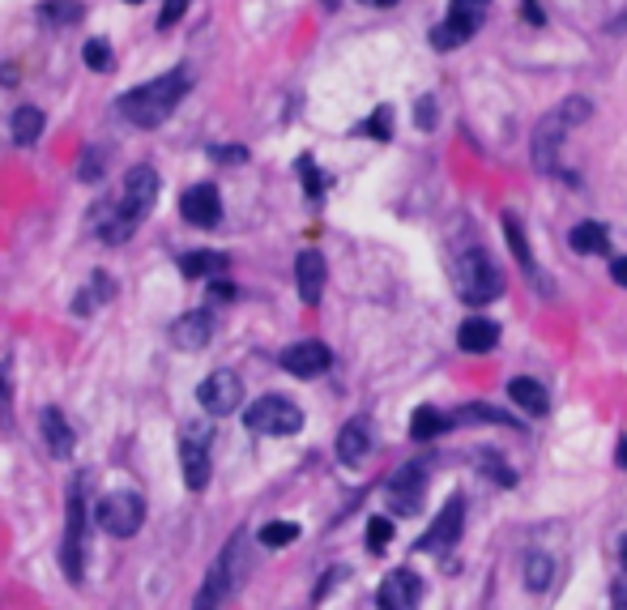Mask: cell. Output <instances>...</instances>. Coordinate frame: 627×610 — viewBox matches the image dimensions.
Listing matches in <instances>:
<instances>
[{
  "mask_svg": "<svg viewBox=\"0 0 627 610\" xmlns=\"http://www.w3.org/2000/svg\"><path fill=\"white\" fill-rule=\"evenodd\" d=\"M158 201V171L150 163H137L128 167L124 175V188L116 201H103L94 214V231H99L103 244H128V239L137 235V227L150 218Z\"/></svg>",
  "mask_w": 627,
  "mask_h": 610,
  "instance_id": "1",
  "label": "cell"
},
{
  "mask_svg": "<svg viewBox=\"0 0 627 610\" xmlns=\"http://www.w3.org/2000/svg\"><path fill=\"white\" fill-rule=\"evenodd\" d=\"M525 18L534 22V26H542L546 18H542V9H538V0H525Z\"/></svg>",
  "mask_w": 627,
  "mask_h": 610,
  "instance_id": "44",
  "label": "cell"
},
{
  "mask_svg": "<svg viewBox=\"0 0 627 610\" xmlns=\"http://www.w3.org/2000/svg\"><path fill=\"white\" fill-rule=\"evenodd\" d=\"M9 414H13V393H9L5 367H0V427H9Z\"/></svg>",
  "mask_w": 627,
  "mask_h": 610,
  "instance_id": "41",
  "label": "cell"
},
{
  "mask_svg": "<svg viewBox=\"0 0 627 610\" xmlns=\"http://www.w3.org/2000/svg\"><path fill=\"white\" fill-rule=\"evenodd\" d=\"M43 111L39 107H18L13 111V124H9V133H13V146H35V141L43 137Z\"/></svg>",
  "mask_w": 627,
  "mask_h": 610,
  "instance_id": "23",
  "label": "cell"
},
{
  "mask_svg": "<svg viewBox=\"0 0 627 610\" xmlns=\"http://www.w3.org/2000/svg\"><path fill=\"white\" fill-rule=\"evenodd\" d=\"M244 542H248V534H235L227 547H222V555L214 559V568H209L205 585H201V593H197V606H222V602H227L231 593L239 589V581H244V572H248Z\"/></svg>",
  "mask_w": 627,
  "mask_h": 610,
  "instance_id": "6",
  "label": "cell"
},
{
  "mask_svg": "<svg viewBox=\"0 0 627 610\" xmlns=\"http://www.w3.org/2000/svg\"><path fill=\"white\" fill-rule=\"evenodd\" d=\"M39 427H43V440H47V453L52 457H73V448H77V436H73V427H69V419L56 410V406H47L43 410V419H39Z\"/></svg>",
  "mask_w": 627,
  "mask_h": 610,
  "instance_id": "19",
  "label": "cell"
},
{
  "mask_svg": "<svg viewBox=\"0 0 627 610\" xmlns=\"http://www.w3.org/2000/svg\"><path fill=\"white\" fill-rule=\"evenodd\" d=\"M619 465H627V440H619Z\"/></svg>",
  "mask_w": 627,
  "mask_h": 610,
  "instance_id": "48",
  "label": "cell"
},
{
  "mask_svg": "<svg viewBox=\"0 0 627 610\" xmlns=\"http://www.w3.org/2000/svg\"><path fill=\"white\" fill-rule=\"evenodd\" d=\"M111 295H116V286H111V278H107V274H94V278H90V286H86V291H82V295H77V303H73V312H77V316H86L90 308H99V303H107Z\"/></svg>",
  "mask_w": 627,
  "mask_h": 610,
  "instance_id": "29",
  "label": "cell"
},
{
  "mask_svg": "<svg viewBox=\"0 0 627 610\" xmlns=\"http://www.w3.org/2000/svg\"><path fill=\"white\" fill-rule=\"evenodd\" d=\"M393 542V521L389 517H372L367 521V551H384Z\"/></svg>",
  "mask_w": 627,
  "mask_h": 610,
  "instance_id": "37",
  "label": "cell"
},
{
  "mask_svg": "<svg viewBox=\"0 0 627 610\" xmlns=\"http://www.w3.org/2000/svg\"><path fill=\"white\" fill-rule=\"evenodd\" d=\"M325 278H329V269H325V256H320L316 248L295 256V291L308 308H316L320 295H325Z\"/></svg>",
  "mask_w": 627,
  "mask_h": 610,
  "instance_id": "15",
  "label": "cell"
},
{
  "mask_svg": "<svg viewBox=\"0 0 627 610\" xmlns=\"http://www.w3.org/2000/svg\"><path fill=\"white\" fill-rule=\"evenodd\" d=\"M453 291H457V299L482 308V303H491V299L504 295V274L482 248H465L453 261Z\"/></svg>",
  "mask_w": 627,
  "mask_h": 610,
  "instance_id": "4",
  "label": "cell"
},
{
  "mask_svg": "<svg viewBox=\"0 0 627 610\" xmlns=\"http://www.w3.org/2000/svg\"><path fill=\"white\" fill-rule=\"evenodd\" d=\"M487 9H491V0H448V13H457V18L474 22V26H482Z\"/></svg>",
  "mask_w": 627,
  "mask_h": 610,
  "instance_id": "36",
  "label": "cell"
},
{
  "mask_svg": "<svg viewBox=\"0 0 627 610\" xmlns=\"http://www.w3.org/2000/svg\"><path fill=\"white\" fill-rule=\"evenodd\" d=\"M610 278L619 286H627V256H615V261H610Z\"/></svg>",
  "mask_w": 627,
  "mask_h": 610,
  "instance_id": "43",
  "label": "cell"
},
{
  "mask_svg": "<svg viewBox=\"0 0 627 610\" xmlns=\"http://www.w3.org/2000/svg\"><path fill=\"white\" fill-rule=\"evenodd\" d=\"M474 22H465V18H457V13H448V18L431 30V43H436V52H453V47H461L465 39L474 35Z\"/></svg>",
  "mask_w": 627,
  "mask_h": 610,
  "instance_id": "24",
  "label": "cell"
},
{
  "mask_svg": "<svg viewBox=\"0 0 627 610\" xmlns=\"http://www.w3.org/2000/svg\"><path fill=\"white\" fill-rule=\"evenodd\" d=\"M444 427H448V419H440L436 406H418V410L410 414V436H414V440H431V436H440Z\"/></svg>",
  "mask_w": 627,
  "mask_h": 610,
  "instance_id": "30",
  "label": "cell"
},
{
  "mask_svg": "<svg viewBox=\"0 0 627 610\" xmlns=\"http://www.w3.org/2000/svg\"><path fill=\"white\" fill-rule=\"evenodd\" d=\"M615 606H627V589H623V585L615 589Z\"/></svg>",
  "mask_w": 627,
  "mask_h": 610,
  "instance_id": "46",
  "label": "cell"
},
{
  "mask_svg": "<svg viewBox=\"0 0 627 610\" xmlns=\"http://www.w3.org/2000/svg\"><path fill=\"white\" fill-rule=\"evenodd\" d=\"M188 90H192V77L180 64V69H171V73L154 77V82H146V86H133L128 94H120L116 111L137 128H158L163 120H171V111L184 103Z\"/></svg>",
  "mask_w": 627,
  "mask_h": 610,
  "instance_id": "2",
  "label": "cell"
},
{
  "mask_svg": "<svg viewBox=\"0 0 627 610\" xmlns=\"http://www.w3.org/2000/svg\"><path fill=\"white\" fill-rule=\"evenodd\" d=\"M619 559H623V572H627V538L619 542Z\"/></svg>",
  "mask_w": 627,
  "mask_h": 610,
  "instance_id": "47",
  "label": "cell"
},
{
  "mask_svg": "<svg viewBox=\"0 0 627 610\" xmlns=\"http://www.w3.org/2000/svg\"><path fill=\"white\" fill-rule=\"evenodd\" d=\"M209 154H214L218 163H244V158H248V150H244V146H231V150H227V146H214Z\"/></svg>",
  "mask_w": 627,
  "mask_h": 610,
  "instance_id": "42",
  "label": "cell"
},
{
  "mask_svg": "<svg viewBox=\"0 0 627 610\" xmlns=\"http://www.w3.org/2000/svg\"><path fill=\"white\" fill-rule=\"evenodd\" d=\"M461 529H465V500H461V495H453V500L440 508V517L431 521L427 534L414 542V551H453L457 538H461Z\"/></svg>",
  "mask_w": 627,
  "mask_h": 610,
  "instance_id": "11",
  "label": "cell"
},
{
  "mask_svg": "<svg viewBox=\"0 0 627 610\" xmlns=\"http://www.w3.org/2000/svg\"><path fill=\"white\" fill-rule=\"evenodd\" d=\"M128 5H141V0H128Z\"/></svg>",
  "mask_w": 627,
  "mask_h": 610,
  "instance_id": "49",
  "label": "cell"
},
{
  "mask_svg": "<svg viewBox=\"0 0 627 610\" xmlns=\"http://www.w3.org/2000/svg\"><path fill=\"white\" fill-rule=\"evenodd\" d=\"M376 602L384 610H410V606H418V602H423V576L410 572V568H393L380 581Z\"/></svg>",
  "mask_w": 627,
  "mask_h": 610,
  "instance_id": "13",
  "label": "cell"
},
{
  "mask_svg": "<svg viewBox=\"0 0 627 610\" xmlns=\"http://www.w3.org/2000/svg\"><path fill=\"white\" fill-rule=\"evenodd\" d=\"M82 18H86L82 0H43L39 5V22H47V26H77Z\"/></svg>",
  "mask_w": 627,
  "mask_h": 610,
  "instance_id": "26",
  "label": "cell"
},
{
  "mask_svg": "<svg viewBox=\"0 0 627 610\" xmlns=\"http://www.w3.org/2000/svg\"><path fill=\"white\" fill-rule=\"evenodd\" d=\"M197 401L205 414H214V419H222V414L239 410V401H244V380H239L235 372H209L201 384H197Z\"/></svg>",
  "mask_w": 627,
  "mask_h": 610,
  "instance_id": "10",
  "label": "cell"
},
{
  "mask_svg": "<svg viewBox=\"0 0 627 610\" xmlns=\"http://www.w3.org/2000/svg\"><path fill=\"white\" fill-rule=\"evenodd\" d=\"M589 111H593L589 99L572 94V99H564L555 111H546V116L538 120L534 141H529V154H534V167H538L542 175H551V171L559 167V146H564V137L589 116Z\"/></svg>",
  "mask_w": 627,
  "mask_h": 610,
  "instance_id": "3",
  "label": "cell"
},
{
  "mask_svg": "<svg viewBox=\"0 0 627 610\" xmlns=\"http://www.w3.org/2000/svg\"><path fill=\"white\" fill-rule=\"evenodd\" d=\"M414 124H418V128H436V99H431V94H423V99H418Z\"/></svg>",
  "mask_w": 627,
  "mask_h": 610,
  "instance_id": "40",
  "label": "cell"
},
{
  "mask_svg": "<svg viewBox=\"0 0 627 610\" xmlns=\"http://www.w3.org/2000/svg\"><path fill=\"white\" fill-rule=\"evenodd\" d=\"M572 248L581 256H606L610 252V235L606 227H598V222H581V227H572Z\"/></svg>",
  "mask_w": 627,
  "mask_h": 610,
  "instance_id": "25",
  "label": "cell"
},
{
  "mask_svg": "<svg viewBox=\"0 0 627 610\" xmlns=\"http://www.w3.org/2000/svg\"><path fill=\"white\" fill-rule=\"evenodd\" d=\"M457 346L465 350V355H491L495 346H500V325L487 316H470V320H461V329H457Z\"/></svg>",
  "mask_w": 627,
  "mask_h": 610,
  "instance_id": "18",
  "label": "cell"
},
{
  "mask_svg": "<svg viewBox=\"0 0 627 610\" xmlns=\"http://www.w3.org/2000/svg\"><path fill=\"white\" fill-rule=\"evenodd\" d=\"M359 5H372V9H393L397 0H359Z\"/></svg>",
  "mask_w": 627,
  "mask_h": 610,
  "instance_id": "45",
  "label": "cell"
},
{
  "mask_svg": "<svg viewBox=\"0 0 627 610\" xmlns=\"http://www.w3.org/2000/svg\"><path fill=\"white\" fill-rule=\"evenodd\" d=\"M508 397L517 401V406L525 414H534V419H542L546 410H551V397H546V389L538 380H529V376H517V380H508Z\"/></svg>",
  "mask_w": 627,
  "mask_h": 610,
  "instance_id": "22",
  "label": "cell"
},
{
  "mask_svg": "<svg viewBox=\"0 0 627 610\" xmlns=\"http://www.w3.org/2000/svg\"><path fill=\"white\" fill-rule=\"evenodd\" d=\"M244 423H248V431H256V436H295V431H303V410L295 401L269 393L261 401H252Z\"/></svg>",
  "mask_w": 627,
  "mask_h": 610,
  "instance_id": "8",
  "label": "cell"
},
{
  "mask_svg": "<svg viewBox=\"0 0 627 610\" xmlns=\"http://www.w3.org/2000/svg\"><path fill=\"white\" fill-rule=\"evenodd\" d=\"M295 538H299V525L295 521H269L261 529V547H291Z\"/></svg>",
  "mask_w": 627,
  "mask_h": 610,
  "instance_id": "32",
  "label": "cell"
},
{
  "mask_svg": "<svg viewBox=\"0 0 627 610\" xmlns=\"http://www.w3.org/2000/svg\"><path fill=\"white\" fill-rule=\"evenodd\" d=\"M94 521L111 538H133L141 521H146V500L137 491H107L99 508H94Z\"/></svg>",
  "mask_w": 627,
  "mask_h": 610,
  "instance_id": "7",
  "label": "cell"
},
{
  "mask_svg": "<svg viewBox=\"0 0 627 610\" xmlns=\"http://www.w3.org/2000/svg\"><path fill=\"white\" fill-rule=\"evenodd\" d=\"M184 9H188V0H163V9H158V30H171L184 18Z\"/></svg>",
  "mask_w": 627,
  "mask_h": 610,
  "instance_id": "39",
  "label": "cell"
},
{
  "mask_svg": "<svg viewBox=\"0 0 627 610\" xmlns=\"http://www.w3.org/2000/svg\"><path fill=\"white\" fill-rule=\"evenodd\" d=\"M180 214H184L188 227L214 231L218 222H222V197H218V188H214V184H192V188H184Z\"/></svg>",
  "mask_w": 627,
  "mask_h": 610,
  "instance_id": "12",
  "label": "cell"
},
{
  "mask_svg": "<svg viewBox=\"0 0 627 610\" xmlns=\"http://www.w3.org/2000/svg\"><path fill=\"white\" fill-rule=\"evenodd\" d=\"M453 423H504V427H517V419H508V414L495 410V406H465Z\"/></svg>",
  "mask_w": 627,
  "mask_h": 610,
  "instance_id": "33",
  "label": "cell"
},
{
  "mask_svg": "<svg viewBox=\"0 0 627 610\" xmlns=\"http://www.w3.org/2000/svg\"><path fill=\"white\" fill-rule=\"evenodd\" d=\"M180 465H184V487L205 491L209 487V440L201 436H180Z\"/></svg>",
  "mask_w": 627,
  "mask_h": 610,
  "instance_id": "16",
  "label": "cell"
},
{
  "mask_svg": "<svg viewBox=\"0 0 627 610\" xmlns=\"http://www.w3.org/2000/svg\"><path fill=\"white\" fill-rule=\"evenodd\" d=\"M504 231H508V244H512V256H517V261L529 269V274H534L538 278V265H534V252H529V244H525V231L517 227V218H504Z\"/></svg>",
  "mask_w": 627,
  "mask_h": 610,
  "instance_id": "31",
  "label": "cell"
},
{
  "mask_svg": "<svg viewBox=\"0 0 627 610\" xmlns=\"http://www.w3.org/2000/svg\"><path fill=\"white\" fill-rule=\"evenodd\" d=\"M299 175H303V188H308V197H320V192H325V175L316 171V163L308 154L299 158Z\"/></svg>",
  "mask_w": 627,
  "mask_h": 610,
  "instance_id": "38",
  "label": "cell"
},
{
  "mask_svg": "<svg viewBox=\"0 0 627 610\" xmlns=\"http://www.w3.org/2000/svg\"><path fill=\"white\" fill-rule=\"evenodd\" d=\"M359 133L376 137V141H389V137H393V111H389V107H376V111H372V120H363V124H359Z\"/></svg>",
  "mask_w": 627,
  "mask_h": 610,
  "instance_id": "35",
  "label": "cell"
},
{
  "mask_svg": "<svg viewBox=\"0 0 627 610\" xmlns=\"http://www.w3.org/2000/svg\"><path fill=\"white\" fill-rule=\"evenodd\" d=\"M329 363H333V355H329L325 342H295V346L282 350V367L299 380H312L320 372H329Z\"/></svg>",
  "mask_w": 627,
  "mask_h": 610,
  "instance_id": "14",
  "label": "cell"
},
{
  "mask_svg": "<svg viewBox=\"0 0 627 610\" xmlns=\"http://www.w3.org/2000/svg\"><path fill=\"white\" fill-rule=\"evenodd\" d=\"M423 491H427V465H401V470L389 478V487H384V500L397 517H414L418 508H423Z\"/></svg>",
  "mask_w": 627,
  "mask_h": 610,
  "instance_id": "9",
  "label": "cell"
},
{
  "mask_svg": "<svg viewBox=\"0 0 627 610\" xmlns=\"http://www.w3.org/2000/svg\"><path fill=\"white\" fill-rule=\"evenodd\" d=\"M86 478L90 474H77L69 483V521H64V542H60V568L73 585L86 581Z\"/></svg>",
  "mask_w": 627,
  "mask_h": 610,
  "instance_id": "5",
  "label": "cell"
},
{
  "mask_svg": "<svg viewBox=\"0 0 627 610\" xmlns=\"http://www.w3.org/2000/svg\"><path fill=\"white\" fill-rule=\"evenodd\" d=\"M82 60H86V69H94V73H107L111 64V47H107V39H90L86 47H82Z\"/></svg>",
  "mask_w": 627,
  "mask_h": 610,
  "instance_id": "34",
  "label": "cell"
},
{
  "mask_svg": "<svg viewBox=\"0 0 627 610\" xmlns=\"http://www.w3.org/2000/svg\"><path fill=\"white\" fill-rule=\"evenodd\" d=\"M107 175V146H82V158H77V180L82 184H99Z\"/></svg>",
  "mask_w": 627,
  "mask_h": 610,
  "instance_id": "28",
  "label": "cell"
},
{
  "mask_svg": "<svg viewBox=\"0 0 627 610\" xmlns=\"http://www.w3.org/2000/svg\"><path fill=\"white\" fill-rule=\"evenodd\" d=\"M367 453H372V427H367V419H350L337 436V457H342V465H359Z\"/></svg>",
  "mask_w": 627,
  "mask_h": 610,
  "instance_id": "20",
  "label": "cell"
},
{
  "mask_svg": "<svg viewBox=\"0 0 627 610\" xmlns=\"http://www.w3.org/2000/svg\"><path fill=\"white\" fill-rule=\"evenodd\" d=\"M209 337H214V312H209V308L184 312V316L171 325V342L180 346V350H205Z\"/></svg>",
  "mask_w": 627,
  "mask_h": 610,
  "instance_id": "17",
  "label": "cell"
},
{
  "mask_svg": "<svg viewBox=\"0 0 627 610\" xmlns=\"http://www.w3.org/2000/svg\"><path fill=\"white\" fill-rule=\"evenodd\" d=\"M555 581V559L551 555H542V551H529L525 555V585L534 589V593H546Z\"/></svg>",
  "mask_w": 627,
  "mask_h": 610,
  "instance_id": "27",
  "label": "cell"
},
{
  "mask_svg": "<svg viewBox=\"0 0 627 610\" xmlns=\"http://www.w3.org/2000/svg\"><path fill=\"white\" fill-rule=\"evenodd\" d=\"M231 269V261L222 252H184L180 256V274L188 282H209V278H222Z\"/></svg>",
  "mask_w": 627,
  "mask_h": 610,
  "instance_id": "21",
  "label": "cell"
}]
</instances>
